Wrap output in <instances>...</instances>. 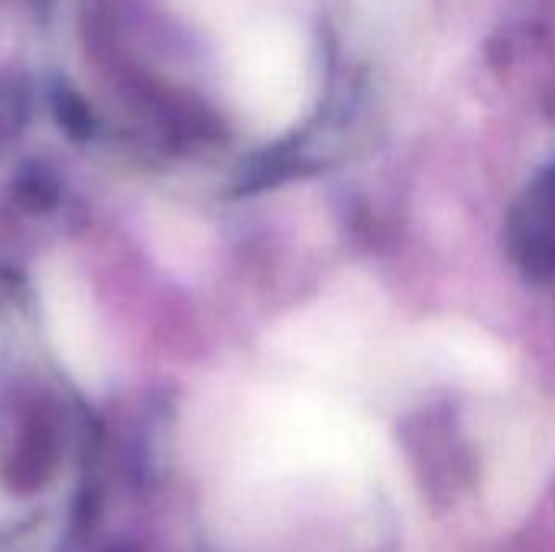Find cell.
<instances>
[{
  "mask_svg": "<svg viewBox=\"0 0 555 552\" xmlns=\"http://www.w3.org/2000/svg\"><path fill=\"white\" fill-rule=\"evenodd\" d=\"M36 299H39L46 338L55 358L62 361V368L88 394L104 390L111 374V355L98 322V306L72 257L49 254L39 260Z\"/></svg>",
  "mask_w": 555,
  "mask_h": 552,
  "instance_id": "cell-1",
  "label": "cell"
},
{
  "mask_svg": "<svg viewBox=\"0 0 555 552\" xmlns=\"http://www.w3.org/2000/svg\"><path fill=\"white\" fill-rule=\"evenodd\" d=\"M416 355L429 371H446L468 381H498L504 371L498 348L465 325L429 329L423 342H416Z\"/></svg>",
  "mask_w": 555,
  "mask_h": 552,
  "instance_id": "cell-2",
  "label": "cell"
}]
</instances>
